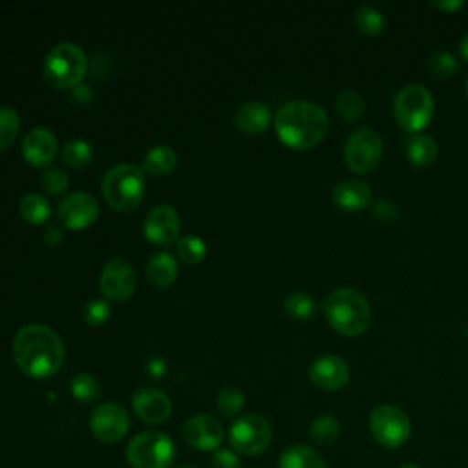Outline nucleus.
Listing matches in <instances>:
<instances>
[{
	"instance_id": "nucleus-1",
	"label": "nucleus",
	"mask_w": 468,
	"mask_h": 468,
	"mask_svg": "<svg viewBox=\"0 0 468 468\" xmlns=\"http://www.w3.org/2000/svg\"><path fill=\"white\" fill-rule=\"evenodd\" d=\"M13 356L24 375L48 378L62 367L66 349L57 331L44 324H27L13 338Z\"/></svg>"
},
{
	"instance_id": "nucleus-2",
	"label": "nucleus",
	"mask_w": 468,
	"mask_h": 468,
	"mask_svg": "<svg viewBox=\"0 0 468 468\" xmlns=\"http://www.w3.org/2000/svg\"><path fill=\"white\" fill-rule=\"evenodd\" d=\"M327 128L325 110L311 101L285 102L274 115V130L280 141L292 150L316 146L325 137Z\"/></svg>"
},
{
	"instance_id": "nucleus-3",
	"label": "nucleus",
	"mask_w": 468,
	"mask_h": 468,
	"mask_svg": "<svg viewBox=\"0 0 468 468\" xmlns=\"http://www.w3.org/2000/svg\"><path fill=\"white\" fill-rule=\"evenodd\" d=\"M322 311L329 325L344 336L362 335L371 322V307L367 298L351 287H340L327 294Z\"/></svg>"
},
{
	"instance_id": "nucleus-4",
	"label": "nucleus",
	"mask_w": 468,
	"mask_h": 468,
	"mask_svg": "<svg viewBox=\"0 0 468 468\" xmlns=\"http://www.w3.org/2000/svg\"><path fill=\"white\" fill-rule=\"evenodd\" d=\"M143 170L130 163H121L110 168L102 179V196L106 203L121 212L133 210L144 196Z\"/></svg>"
},
{
	"instance_id": "nucleus-5",
	"label": "nucleus",
	"mask_w": 468,
	"mask_h": 468,
	"mask_svg": "<svg viewBox=\"0 0 468 468\" xmlns=\"http://www.w3.org/2000/svg\"><path fill=\"white\" fill-rule=\"evenodd\" d=\"M88 69V58L80 46L73 42L55 44L44 58V79L53 88L77 86Z\"/></svg>"
},
{
	"instance_id": "nucleus-6",
	"label": "nucleus",
	"mask_w": 468,
	"mask_h": 468,
	"mask_svg": "<svg viewBox=\"0 0 468 468\" xmlns=\"http://www.w3.org/2000/svg\"><path fill=\"white\" fill-rule=\"evenodd\" d=\"M393 119L406 132H420L433 117V95L422 84H406L393 97Z\"/></svg>"
},
{
	"instance_id": "nucleus-7",
	"label": "nucleus",
	"mask_w": 468,
	"mask_h": 468,
	"mask_svg": "<svg viewBox=\"0 0 468 468\" xmlns=\"http://www.w3.org/2000/svg\"><path fill=\"white\" fill-rule=\"evenodd\" d=\"M126 459L132 468H170L176 459V444L166 433L146 430L128 442Z\"/></svg>"
},
{
	"instance_id": "nucleus-8",
	"label": "nucleus",
	"mask_w": 468,
	"mask_h": 468,
	"mask_svg": "<svg viewBox=\"0 0 468 468\" xmlns=\"http://www.w3.org/2000/svg\"><path fill=\"white\" fill-rule=\"evenodd\" d=\"M369 430L380 446L399 448L411 435V420L399 406L380 404L369 415Z\"/></svg>"
},
{
	"instance_id": "nucleus-9",
	"label": "nucleus",
	"mask_w": 468,
	"mask_h": 468,
	"mask_svg": "<svg viewBox=\"0 0 468 468\" xmlns=\"http://www.w3.org/2000/svg\"><path fill=\"white\" fill-rule=\"evenodd\" d=\"M272 441L271 422L256 413L241 415L229 430V442L241 455L263 453Z\"/></svg>"
},
{
	"instance_id": "nucleus-10",
	"label": "nucleus",
	"mask_w": 468,
	"mask_h": 468,
	"mask_svg": "<svg viewBox=\"0 0 468 468\" xmlns=\"http://www.w3.org/2000/svg\"><path fill=\"white\" fill-rule=\"evenodd\" d=\"M382 159V137L369 126L355 130L344 144L346 166L355 174H366L377 168Z\"/></svg>"
},
{
	"instance_id": "nucleus-11",
	"label": "nucleus",
	"mask_w": 468,
	"mask_h": 468,
	"mask_svg": "<svg viewBox=\"0 0 468 468\" xmlns=\"http://www.w3.org/2000/svg\"><path fill=\"white\" fill-rule=\"evenodd\" d=\"M130 428L126 410L117 402H102L90 415V430L102 442L121 441Z\"/></svg>"
},
{
	"instance_id": "nucleus-12",
	"label": "nucleus",
	"mask_w": 468,
	"mask_h": 468,
	"mask_svg": "<svg viewBox=\"0 0 468 468\" xmlns=\"http://www.w3.org/2000/svg\"><path fill=\"white\" fill-rule=\"evenodd\" d=\"M183 439L194 450L216 452L225 439V430L216 417L201 413L183 424Z\"/></svg>"
},
{
	"instance_id": "nucleus-13",
	"label": "nucleus",
	"mask_w": 468,
	"mask_h": 468,
	"mask_svg": "<svg viewBox=\"0 0 468 468\" xmlns=\"http://www.w3.org/2000/svg\"><path fill=\"white\" fill-rule=\"evenodd\" d=\"M143 230L150 243L159 247L172 245L179 236V216L176 208L166 203L152 207L144 218Z\"/></svg>"
},
{
	"instance_id": "nucleus-14",
	"label": "nucleus",
	"mask_w": 468,
	"mask_h": 468,
	"mask_svg": "<svg viewBox=\"0 0 468 468\" xmlns=\"http://www.w3.org/2000/svg\"><path fill=\"white\" fill-rule=\"evenodd\" d=\"M101 291L112 302H124L135 291V272L128 261L112 258L101 271Z\"/></svg>"
},
{
	"instance_id": "nucleus-15",
	"label": "nucleus",
	"mask_w": 468,
	"mask_h": 468,
	"mask_svg": "<svg viewBox=\"0 0 468 468\" xmlns=\"http://www.w3.org/2000/svg\"><path fill=\"white\" fill-rule=\"evenodd\" d=\"M307 375H309V380L320 389L336 391L349 382L351 369L342 356L322 355L311 362Z\"/></svg>"
},
{
	"instance_id": "nucleus-16",
	"label": "nucleus",
	"mask_w": 468,
	"mask_h": 468,
	"mask_svg": "<svg viewBox=\"0 0 468 468\" xmlns=\"http://www.w3.org/2000/svg\"><path fill=\"white\" fill-rule=\"evenodd\" d=\"M58 219L73 230L90 227L99 216V205L95 197L88 192H73L68 194L58 205Z\"/></svg>"
},
{
	"instance_id": "nucleus-17",
	"label": "nucleus",
	"mask_w": 468,
	"mask_h": 468,
	"mask_svg": "<svg viewBox=\"0 0 468 468\" xmlns=\"http://www.w3.org/2000/svg\"><path fill=\"white\" fill-rule=\"evenodd\" d=\"M135 415L148 424H161L170 417V399L155 388H139L132 397Z\"/></svg>"
},
{
	"instance_id": "nucleus-18",
	"label": "nucleus",
	"mask_w": 468,
	"mask_h": 468,
	"mask_svg": "<svg viewBox=\"0 0 468 468\" xmlns=\"http://www.w3.org/2000/svg\"><path fill=\"white\" fill-rule=\"evenodd\" d=\"M57 154V137L51 130L37 126L22 139V155L31 166H48Z\"/></svg>"
},
{
	"instance_id": "nucleus-19",
	"label": "nucleus",
	"mask_w": 468,
	"mask_h": 468,
	"mask_svg": "<svg viewBox=\"0 0 468 468\" xmlns=\"http://www.w3.org/2000/svg\"><path fill=\"white\" fill-rule=\"evenodd\" d=\"M333 203L342 210H362L371 203V188L367 183L358 179L340 181L333 188Z\"/></svg>"
},
{
	"instance_id": "nucleus-20",
	"label": "nucleus",
	"mask_w": 468,
	"mask_h": 468,
	"mask_svg": "<svg viewBox=\"0 0 468 468\" xmlns=\"http://www.w3.org/2000/svg\"><path fill=\"white\" fill-rule=\"evenodd\" d=\"M234 122H236L238 130H241L249 135L261 133L271 124V110L265 102L247 101L238 108V112L234 115Z\"/></svg>"
},
{
	"instance_id": "nucleus-21",
	"label": "nucleus",
	"mask_w": 468,
	"mask_h": 468,
	"mask_svg": "<svg viewBox=\"0 0 468 468\" xmlns=\"http://www.w3.org/2000/svg\"><path fill=\"white\" fill-rule=\"evenodd\" d=\"M177 261L168 252H157L146 263V278L152 285L159 289L172 285L177 278Z\"/></svg>"
},
{
	"instance_id": "nucleus-22",
	"label": "nucleus",
	"mask_w": 468,
	"mask_h": 468,
	"mask_svg": "<svg viewBox=\"0 0 468 468\" xmlns=\"http://www.w3.org/2000/svg\"><path fill=\"white\" fill-rule=\"evenodd\" d=\"M276 468H327L324 457L307 444H292L282 452Z\"/></svg>"
},
{
	"instance_id": "nucleus-23",
	"label": "nucleus",
	"mask_w": 468,
	"mask_h": 468,
	"mask_svg": "<svg viewBox=\"0 0 468 468\" xmlns=\"http://www.w3.org/2000/svg\"><path fill=\"white\" fill-rule=\"evenodd\" d=\"M406 155L415 166H430L437 157V143L426 133H415L406 143Z\"/></svg>"
},
{
	"instance_id": "nucleus-24",
	"label": "nucleus",
	"mask_w": 468,
	"mask_h": 468,
	"mask_svg": "<svg viewBox=\"0 0 468 468\" xmlns=\"http://www.w3.org/2000/svg\"><path fill=\"white\" fill-rule=\"evenodd\" d=\"M177 165L176 152L166 144H155L152 146L144 159H143V170H146L152 176H165L170 174Z\"/></svg>"
},
{
	"instance_id": "nucleus-25",
	"label": "nucleus",
	"mask_w": 468,
	"mask_h": 468,
	"mask_svg": "<svg viewBox=\"0 0 468 468\" xmlns=\"http://www.w3.org/2000/svg\"><path fill=\"white\" fill-rule=\"evenodd\" d=\"M364 97L353 88H344L335 99V112L347 122L358 121L364 113Z\"/></svg>"
},
{
	"instance_id": "nucleus-26",
	"label": "nucleus",
	"mask_w": 468,
	"mask_h": 468,
	"mask_svg": "<svg viewBox=\"0 0 468 468\" xmlns=\"http://www.w3.org/2000/svg\"><path fill=\"white\" fill-rule=\"evenodd\" d=\"M340 437V422L333 415H320L309 426V439L318 446H331Z\"/></svg>"
},
{
	"instance_id": "nucleus-27",
	"label": "nucleus",
	"mask_w": 468,
	"mask_h": 468,
	"mask_svg": "<svg viewBox=\"0 0 468 468\" xmlns=\"http://www.w3.org/2000/svg\"><path fill=\"white\" fill-rule=\"evenodd\" d=\"M355 26L366 37H377L384 31V15L371 4H362L355 11Z\"/></svg>"
},
{
	"instance_id": "nucleus-28",
	"label": "nucleus",
	"mask_w": 468,
	"mask_h": 468,
	"mask_svg": "<svg viewBox=\"0 0 468 468\" xmlns=\"http://www.w3.org/2000/svg\"><path fill=\"white\" fill-rule=\"evenodd\" d=\"M20 216L31 225H40L49 218V201L40 194L29 192L20 199Z\"/></svg>"
},
{
	"instance_id": "nucleus-29",
	"label": "nucleus",
	"mask_w": 468,
	"mask_h": 468,
	"mask_svg": "<svg viewBox=\"0 0 468 468\" xmlns=\"http://www.w3.org/2000/svg\"><path fill=\"white\" fill-rule=\"evenodd\" d=\"M283 311L287 313L289 318H292L296 322H305V320H311L314 316L316 303L307 292L296 291V292H291L283 300Z\"/></svg>"
},
{
	"instance_id": "nucleus-30",
	"label": "nucleus",
	"mask_w": 468,
	"mask_h": 468,
	"mask_svg": "<svg viewBox=\"0 0 468 468\" xmlns=\"http://www.w3.org/2000/svg\"><path fill=\"white\" fill-rule=\"evenodd\" d=\"M93 150L88 141L84 139H73L62 148V161L69 168H82L91 161Z\"/></svg>"
},
{
	"instance_id": "nucleus-31",
	"label": "nucleus",
	"mask_w": 468,
	"mask_h": 468,
	"mask_svg": "<svg viewBox=\"0 0 468 468\" xmlns=\"http://www.w3.org/2000/svg\"><path fill=\"white\" fill-rule=\"evenodd\" d=\"M177 254L183 260V263L186 265H197L203 261L205 254H207V247L205 241L197 236H183L181 239H177Z\"/></svg>"
},
{
	"instance_id": "nucleus-32",
	"label": "nucleus",
	"mask_w": 468,
	"mask_h": 468,
	"mask_svg": "<svg viewBox=\"0 0 468 468\" xmlns=\"http://www.w3.org/2000/svg\"><path fill=\"white\" fill-rule=\"evenodd\" d=\"M69 389H71V395L80 400V402H93L99 393H101V386L97 382L95 377L88 375V373H77L73 378H71V384H69Z\"/></svg>"
},
{
	"instance_id": "nucleus-33",
	"label": "nucleus",
	"mask_w": 468,
	"mask_h": 468,
	"mask_svg": "<svg viewBox=\"0 0 468 468\" xmlns=\"http://www.w3.org/2000/svg\"><path fill=\"white\" fill-rule=\"evenodd\" d=\"M20 130V117L13 108L0 106V150L13 144Z\"/></svg>"
},
{
	"instance_id": "nucleus-34",
	"label": "nucleus",
	"mask_w": 468,
	"mask_h": 468,
	"mask_svg": "<svg viewBox=\"0 0 468 468\" xmlns=\"http://www.w3.org/2000/svg\"><path fill=\"white\" fill-rule=\"evenodd\" d=\"M216 404H218V410H219L221 415H225V417H238V413L241 411V408L245 404V397H243V393L238 388L227 386V388H223L218 393Z\"/></svg>"
},
{
	"instance_id": "nucleus-35",
	"label": "nucleus",
	"mask_w": 468,
	"mask_h": 468,
	"mask_svg": "<svg viewBox=\"0 0 468 468\" xmlns=\"http://www.w3.org/2000/svg\"><path fill=\"white\" fill-rule=\"evenodd\" d=\"M428 69L437 79H450V77H453L457 73L459 64H457V58L452 53H448V51H435L428 58Z\"/></svg>"
},
{
	"instance_id": "nucleus-36",
	"label": "nucleus",
	"mask_w": 468,
	"mask_h": 468,
	"mask_svg": "<svg viewBox=\"0 0 468 468\" xmlns=\"http://www.w3.org/2000/svg\"><path fill=\"white\" fill-rule=\"evenodd\" d=\"M112 314V309L108 305L106 300H99L93 298L90 302H86L84 309H82V318L88 325H102Z\"/></svg>"
},
{
	"instance_id": "nucleus-37",
	"label": "nucleus",
	"mask_w": 468,
	"mask_h": 468,
	"mask_svg": "<svg viewBox=\"0 0 468 468\" xmlns=\"http://www.w3.org/2000/svg\"><path fill=\"white\" fill-rule=\"evenodd\" d=\"M40 183H42V188L48 194L58 196V194H62L68 188L69 179H68V176H66V172L62 168H49V170H46L42 174Z\"/></svg>"
},
{
	"instance_id": "nucleus-38",
	"label": "nucleus",
	"mask_w": 468,
	"mask_h": 468,
	"mask_svg": "<svg viewBox=\"0 0 468 468\" xmlns=\"http://www.w3.org/2000/svg\"><path fill=\"white\" fill-rule=\"evenodd\" d=\"M373 218L380 223H393L399 218V208L391 199H378L373 205Z\"/></svg>"
},
{
	"instance_id": "nucleus-39",
	"label": "nucleus",
	"mask_w": 468,
	"mask_h": 468,
	"mask_svg": "<svg viewBox=\"0 0 468 468\" xmlns=\"http://www.w3.org/2000/svg\"><path fill=\"white\" fill-rule=\"evenodd\" d=\"M239 459L230 450H216L212 455V468H239Z\"/></svg>"
},
{
	"instance_id": "nucleus-40",
	"label": "nucleus",
	"mask_w": 468,
	"mask_h": 468,
	"mask_svg": "<svg viewBox=\"0 0 468 468\" xmlns=\"http://www.w3.org/2000/svg\"><path fill=\"white\" fill-rule=\"evenodd\" d=\"M62 238H64V232H62V229L57 227V225H49V227L44 230V239H46L49 245L60 243Z\"/></svg>"
},
{
	"instance_id": "nucleus-41",
	"label": "nucleus",
	"mask_w": 468,
	"mask_h": 468,
	"mask_svg": "<svg viewBox=\"0 0 468 468\" xmlns=\"http://www.w3.org/2000/svg\"><path fill=\"white\" fill-rule=\"evenodd\" d=\"M433 5H435L437 9H441V11H446V13H450V11H457V9L463 5V2H461V0H450V2H433Z\"/></svg>"
},
{
	"instance_id": "nucleus-42",
	"label": "nucleus",
	"mask_w": 468,
	"mask_h": 468,
	"mask_svg": "<svg viewBox=\"0 0 468 468\" xmlns=\"http://www.w3.org/2000/svg\"><path fill=\"white\" fill-rule=\"evenodd\" d=\"M148 371H150V375H155V377H159V375L165 371V366H163V362H161V360L154 358V360H150Z\"/></svg>"
},
{
	"instance_id": "nucleus-43",
	"label": "nucleus",
	"mask_w": 468,
	"mask_h": 468,
	"mask_svg": "<svg viewBox=\"0 0 468 468\" xmlns=\"http://www.w3.org/2000/svg\"><path fill=\"white\" fill-rule=\"evenodd\" d=\"M459 51H461V57L468 62V33H464L461 44H459Z\"/></svg>"
},
{
	"instance_id": "nucleus-44",
	"label": "nucleus",
	"mask_w": 468,
	"mask_h": 468,
	"mask_svg": "<svg viewBox=\"0 0 468 468\" xmlns=\"http://www.w3.org/2000/svg\"><path fill=\"white\" fill-rule=\"evenodd\" d=\"M399 468H422V466L417 464V463H406V464H402V466H399Z\"/></svg>"
},
{
	"instance_id": "nucleus-45",
	"label": "nucleus",
	"mask_w": 468,
	"mask_h": 468,
	"mask_svg": "<svg viewBox=\"0 0 468 468\" xmlns=\"http://www.w3.org/2000/svg\"><path fill=\"white\" fill-rule=\"evenodd\" d=\"M179 468H196V466H179Z\"/></svg>"
},
{
	"instance_id": "nucleus-46",
	"label": "nucleus",
	"mask_w": 468,
	"mask_h": 468,
	"mask_svg": "<svg viewBox=\"0 0 468 468\" xmlns=\"http://www.w3.org/2000/svg\"><path fill=\"white\" fill-rule=\"evenodd\" d=\"M466 97H468V80H466Z\"/></svg>"
}]
</instances>
